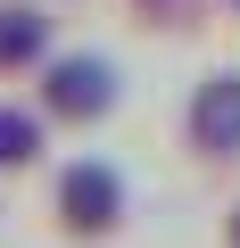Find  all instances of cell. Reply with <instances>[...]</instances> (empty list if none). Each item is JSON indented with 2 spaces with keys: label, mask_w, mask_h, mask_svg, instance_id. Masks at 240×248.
Returning a JSON list of instances; mask_svg holds the SVG:
<instances>
[{
  "label": "cell",
  "mask_w": 240,
  "mask_h": 248,
  "mask_svg": "<svg viewBox=\"0 0 240 248\" xmlns=\"http://www.w3.org/2000/svg\"><path fill=\"white\" fill-rule=\"evenodd\" d=\"M33 108L58 124V133H91L125 108V75H116L108 50H50L33 66Z\"/></svg>",
  "instance_id": "cell-1"
},
{
  "label": "cell",
  "mask_w": 240,
  "mask_h": 248,
  "mask_svg": "<svg viewBox=\"0 0 240 248\" xmlns=\"http://www.w3.org/2000/svg\"><path fill=\"white\" fill-rule=\"evenodd\" d=\"M125 215H133V190L108 157H66L50 174V232L66 248H108L125 232Z\"/></svg>",
  "instance_id": "cell-2"
},
{
  "label": "cell",
  "mask_w": 240,
  "mask_h": 248,
  "mask_svg": "<svg viewBox=\"0 0 240 248\" xmlns=\"http://www.w3.org/2000/svg\"><path fill=\"white\" fill-rule=\"evenodd\" d=\"M182 149L199 166H232L240 157V66H215L191 83L182 99Z\"/></svg>",
  "instance_id": "cell-3"
},
{
  "label": "cell",
  "mask_w": 240,
  "mask_h": 248,
  "mask_svg": "<svg viewBox=\"0 0 240 248\" xmlns=\"http://www.w3.org/2000/svg\"><path fill=\"white\" fill-rule=\"evenodd\" d=\"M58 50V25L42 0H0V75H33Z\"/></svg>",
  "instance_id": "cell-4"
},
{
  "label": "cell",
  "mask_w": 240,
  "mask_h": 248,
  "mask_svg": "<svg viewBox=\"0 0 240 248\" xmlns=\"http://www.w3.org/2000/svg\"><path fill=\"white\" fill-rule=\"evenodd\" d=\"M50 149V116L33 99H0V174H33Z\"/></svg>",
  "instance_id": "cell-5"
},
{
  "label": "cell",
  "mask_w": 240,
  "mask_h": 248,
  "mask_svg": "<svg viewBox=\"0 0 240 248\" xmlns=\"http://www.w3.org/2000/svg\"><path fill=\"white\" fill-rule=\"evenodd\" d=\"M224 248H240V199H232V215H224Z\"/></svg>",
  "instance_id": "cell-6"
},
{
  "label": "cell",
  "mask_w": 240,
  "mask_h": 248,
  "mask_svg": "<svg viewBox=\"0 0 240 248\" xmlns=\"http://www.w3.org/2000/svg\"><path fill=\"white\" fill-rule=\"evenodd\" d=\"M133 9H149V17H174V9H182V0H133Z\"/></svg>",
  "instance_id": "cell-7"
}]
</instances>
